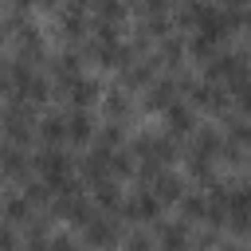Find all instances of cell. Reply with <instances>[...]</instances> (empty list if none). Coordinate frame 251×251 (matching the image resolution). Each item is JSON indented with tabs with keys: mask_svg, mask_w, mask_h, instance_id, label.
<instances>
[{
	"mask_svg": "<svg viewBox=\"0 0 251 251\" xmlns=\"http://www.w3.org/2000/svg\"><path fill=\"white\" fill-rule=\"evenodd\" d=\"M192 149L196 153H208V157H220V133L216 129H196L192 133Z\"/></svg>",
	"mask_w": 251,
	"mask_h": 251,
	"instance_id": "20",
	"label": "cell"
},
{
	"mask_svg": "<svg viewBox=\"0 0 251 251\" xmlns=\"http://www.w3.org/2000/svg\"><path fill=\"white\" fill-rule=\"evenodd\" d=\"M200 12H204V0H184L180 8H176V27H196V20H200Z\"/></svg>",
	"mask_w": 251,
	"mask_h": 251,
	"instance_id": "22",
	"label": "cell"
},
{
	"mask_svg": "<svg viewBox=\"0 0 251 251\" xmlns=\"http://www.w3.org/2000/svg\"><path fill=\"white\" fill-rule=\"evenodd\" d=\"M8 86H12V78H8V67L0 63V90H8Z\"/></svg>",
	"mask_w": 251,
	"mask_h": 251,
	"instance_id": "30",
	"label": "cell"
},
{
	"mask_svg": "<svg viewBox=\"0 0 251 251\" xmlns=\"http://www.w3.org/2000/svg\"><path fill=\"white\" fill-rule=\"evenodd\" d=\"M212 82H224V86H231V82H239L243 75H247V55H239V51H216L212 59H208V71H204Z\"/></svg>",
	"mask_w": 251,
	"mask_h": 251,
	"instance_id": "1",
	"label": "cell"
},
{
	"mask_svg": "<svg viewBox=\"0 0 251 251\" xmlns=\"http://www.w3.org/2000/svg\"><path fill=\"white\" fill-rule=\"evenodd\" d=\"M157 243H165V247H184V243H188V227H161V231H157Z\"/></svg>",
	"mask_w": 251,
	"mask_h": 251,
	"instance_id": "28",
	"label": "cell"
},
{
	"mask_svg": "<svg viewBox=\"0 0 251 251\" xmlns=\"http://www.w3.org/2000/svg\"><path fill=\"white\" fill-rule=\"evenodd\" d=\"M4 35H8V27H4V20H0V43H4Z\"/></svg>",
	"mask_w": 251,
	"mask_h": 251,
	"instance_id": "33",
	"label": "cell"
},
{
	"mask_svg": "<svg viewBox=\"0 0 251 251\" xmlns=\"http://www.w3.org/2000/svg\"><path fill=\"white\" fill-rule=\"evenodd\" d=\"M4 220H8V224H27V220H35V216H31V200H27V196H8V200H4Z\"/></svg>",
	"mask_w": 251,
	"mask_h": 251,
	"instance_id": "17",
	"label": "cell"
},
{
	"mask_svg": "<svg viewBox=\"0 0 251 251\" xmlns=\"http://www.w3.org/2000/svg\"><path fill=\"white\" fill-rule=\"evenodd\" d=\"M98 145H106V149H118V145H122V129H118V122L102 126V133H98Z\"/></svg>",
	"mask_w": 251,
	"mask_h": 251,
	"instance_id": "29",
	"label": "cell"
},
{
	"mask_svg": "<svg viewBox=\"0 0 251 251\" xmlns=\"http://www.w3.org/2000/svg\"><path fill=\"white\" fill-rule=\"evenodd\" d=\"M122 216L126 220H137V224H153L161 216V200L149 192V188H137L129 200H122Z\"/></svg>",
	"mask_w": 251,
	"mask_h": 251,
	"instance_id": "2",
	"label": "cell"
},
{
	"mask_svg": "<svg viewBox=\"0 0 251 251\" xmlns=\"http://www.w3.org/2000/svg\"><path fill=\"white\" fill-rule=\"evenodd\" d=\"M67 8H82V12H86V8H94V0H71Z\"/></svg>",
	"mask_w": 251,
	"mask_h": 251,
	"instance_id": "32",
	"label": "cell"
},
{
	"mask_svg": "<svg viewBox=\"0 0 251 251\" xmlns=\"http://www.w3.org/2000/svg\"><path fill=\"white\" fill-rule=\"evenodd\" d=\"M51 75H55L59 82H71V78L78 75V55H75V51L55 55V59H51Z\"/></svg>",
	"mask_w": 251,
	"mask_h": 251,
	"instance_id": "18",
	"label": "cell"
},
{
	"mask_svg": "<svg viewBox=\"0 0 251 251\" xmlns=\"http://www.w3.org/2000/svg\"><path fill=\"white\" fill-rule=\"evenodd\" d=\"M157 63H161L157 55H153V59H133L129 67H122V82H126V86H149Z\"/></svg>",
	"mask_w": 251,
	"mask_h": 251,
	"instance_id": "10",
	"label": "cell"
},
{
	"mask_svg": "<svg viewBox=\"0 0 251 251\" xmlns=\"http://www.w3.org/2000/svg\"><path fill=\"white\" fill-rule=\"evenodd\" d=\"M94 20L122 24L126 20V0H94Z\"/></svg>",
	"mask_w": 251,
	"mask_h": 251,
	"instance_id": "19",
	"label": "cell"
},
{
	"mask_svg": "<svg viewBox=\"0 0 251 251\" xmlns=\"http://www.w3.org/2000/svg\"><path fill=\"white\" fill-rule=\"evenodd\" d=\"M55 94H59V98L67 94V102H71V106L86 110V106H94V98H98L102 90H98V82H94V78H82V75H75L71 82H59V90H55Z\"/></svg>",
	"mask_w": 251,
	"mask_h": 251,
	"instance_id": "3",
	"label": "cell"
},
{
	"mask_svg": "<svg viewBox=\"0 0 251 251\" xmlns=\"http://www.w3.org/2000/svg\"><path fill=\"white\" fill-rule=\"evenodd\" d=\"M141 184H145L161 204H165V200H180V188H184V184H180V176H173L169 169H157V173H153L149 180H141Z\"/></svg>",
	"mask_w": 251,
	"mask_h": 251,
	"instance_id": "7",
	"label": "cell"
},
{
	"mask_svg": "<svg viewBox=\"0 0 251 251\" xmlns=\"http://www.w3.org/2000/svg\"><path fill=\"white\" fill-rule=\"evenodd\" d=\"M35 169H39V176H43L47 184H55L59 176H67V173H71V157H67L59 145H47V149L35 157Z\"/></svg>",
	"mask_w": 251,
	"mask_h": 251,
	"instance_id": "4",
	"label": "cell"
},
{
	"mask_svg": "<svg viewBox=\"0 0 251 251\" xmlns=\"http://www.w3.org/2000/svg\"><path fill=\"white\" fill-rule=\"evenodd\" d=\"M110 173H114V176H129V173H133V153H129L126 145H118V149L110 153Z\"/></svg>",
	"mask_w": 251,
	"mask_h": 251,
	"instance_id": "23",
	"label": "cell"
},
{
	"mask_svg": "<svg viewBox=\"0 0 251 251\" xmlns=\"http://www.w3.org/2000/svg\"><path fill=\"white\" fill-rule=\"evenodd\" d=\"M110 153L114 149H106V145H94L90 153H86V161H82V176L94 184V180H102V176H110Z\"/></svg>",
	"mask_w": 251,
	"mask_h": 251,
	"instance_id": "11",
	"label": "cell"
},
{
	"mask_svg": "<svg viewBox=\"0 0 251 251\" xmlns=\"http://www.w3.org/2000/svg\"><path fill=\"white\" fill-rule=\"evenodd\" d=\"M90 188H94V208H98V212H106V216H122V192H118V184H114L110 176L94 180Z\"/></svg>",
	"mask_w": 251,
	"mask_h": 251,
	"instance_id": "8",
	"label": "cell"
},
{
	"mask_svg": "<svg viewBox=\"0 0 251 251\" xmlns=\"http://www.w3.org/2000/svg\"><path fill=\"white\" fill-rule=\"evenodd\" d=\"M165 118H169V133H173V137H192V133H196V118H192V110H188L180 98L165 106Z\"/></svg>",
	"mask_w": 251,
	"mask_h": 251,
	"instance_id": "6",
	"label": "cell"
},
{
	"mask_svg": "<svg viewBox=\"0 0 251 251\" xmlns=\"http://www.w3.org/2000/svg\"><path fill=\"white\" fill-rule=\"evenodd\" d=\"M86 227V243H118V231H114V224H106V216L94 208L90 212V220L82 224Z\"/></svg>",
	"mask_w": 251,
	"mask_h": 251,
	"instance_id": "13",
	"label": "cell"
},
{
	"mask_svg": "<svg viewBox=\"0 0 251 251\" xmlns=\"http://www.w3.org/2000/svg\"><path fill=\"white\" fill-rule=\"evenodd\" d=\"M204 208H208V200L200 196V192H180V216H184V224L188 220H204Z\"/></svg>",
	"mask_w": 251,
	"mask_h": 251,
	"instance_id": "21",
	"label": "cell"
},
{
	"mask_svg": "<svg viewBox=\"0 0 251 251\" xmlns=\"http://www.w3.org/2000/svg\"><path fill=\"white\" fill-rule=\"evenodd\" d=\"M184 51H188V43H184L180 35H173V31H165V35H161V63H169V67H180Z\"/></svg>",
	"mask_w": 251,
	"mask_h": 251,
	"instance_id": "14",
	"label": "cell"
},
{
	"mask_svg": "<svg viewBox=\"0 0 251 251\" xmlns=\"http://www.w3.org/2000/svg\"><path fill=\"white\" fill-rule=\"evenodd\" d=\"M35 4H43V8H51V4H55V0H35Z\"/></svg>",
	"mask_w": 251,
	"mask_h": 251,
	"instance_id": "34",
	"label": "cell"
},
{
	"mask_svg": "<svg viewBox=\"0 0 251 251\" xmlns=\"http://www.w3.org/2000/svg\"><path fill=\"white\" fill-rule=\"evenodd\" d=\"M39 137H43L47 145L67 141V118H63V114H47V118L39 122Z\"/></svg>",
	"mask_w": 251,
	"mask_h": 251,
	"instance_id": "15",
	"label": "cell"
},
{
	"mask_svg": "<svg viewBox=\"0 0 251 251\" xmlns=\"http://www.w3.org/2000/svg\"><path fill=\"white\" fill-rule=\"evenodd\" d=\"M102 106H106V114H110V118H114V122H118V118H122V114H129V98H126V94H122V90H110V94H106V98H102Z\"/></svg>",
	"mask_w": 251,
	"mask_h": 251,
	"instance_id": "25",
	"label": "cell"
},
{
	"mask_svg": "<svg viewBox=\"0 0 251 251\" xmlns=\"http://www.w3.org/2000/svg\"><path fill=\"white\" fill-rule=\"evenodd\" d=\"M188 51H192L196 59H212V55H216V39H208L204 31H196V35L188 39Z\"/></svg>",
	"mask_w": 251,
	"mask_h": 251,
	"instance_id": "26",
	"label": "cell"
},
{
	"mask_svg": "<svg viewBox=\"0 0 251 251\" xmlns=\"http://www.w3.org/2000/svg\"><path fill=\"white\" fill-rule=\"evenodd\" d=\"M94 137V122H90V114L86 110H71L67 114V141H75V145H82V141H90Z\"/></svg>",
	"mask_w": 251,
	"mask_h": 251,
	"instance_id": "12",
	"label": "cell"
},
{
	"mask_svg": "<svg viewBox=\"0 0 251 251\" xmlns=\"http://www.w3.org/2000/svg\"><path fill=\"white\" fill-rule=\"evenodd\" d=\"M231 94H235V106L243 114H251V75H243L239 82H231Z\"/></svg>",
	"mask_w": 251,
	"mask_h": 251,
	"instance_id": "27",
	"label": "cell"
},
{
	"mask_svg": "<svg viewBox=\"0 0 251 251\" xmlns=\"http://www.w3.org/2000/svg\"><path fill=\"white\" fill-rule=\"evenodd\" d=\"M27 165H31V157L24 153V145H16V141H4V145H0V173H4V176L24 180V176H27Z\"/></svg>",
	"mask_w": 251,
	"mask_h": 251,
	"instance_id": "5",
	"label": "cell"
},
{
	"mask_svg": "<svg viewBox=\"0 0 251 251\" xmlns=\"http://www.w3.org/2000/svg\"><path fill=\"white\" fill-rule=\"evenodd\" d=\"M0 243H4V247H8V243H16V235H12V231H8L4 224H0Z\"/></svg>",
	"mask_w": 251,
	"mask_h": 251,
	"instance_id": "31",
	"label": "cell"
},
{
	"mask_svg": "<svg viewBox=\"0 0 251 251\" xmlns=\"http://www.w3.org/2000/svg\"><path fill=\"white\" fill-rule=\"evenodd\" d=\"M176 78H153L149 86H145V106L149 110H165L169 102H176Z\"/></svg>",
	"mask_w": 251,
	"mask_h": 251,
	"instance_id": "9",
	"label": "cell"
},
{
	"mask_svg": "<svg viewBox=\"0 0 251 251\" xmlns=\"http://www.w3.org/2000/svg\"><path fill=\"white\" fill-rule=\"evenodd\" d=\"M188 173H192L196 180H204V184H208V180H212V157L192 149V153H188Z\"/></svg>",
	"mask_w": 251,
	"mask_h": 251,
	"instance_id": "24",
	"label": "cell"
},
{
	"mask_svg": "<svg viewBox=\"0 0 251 251\" xmlns=\"http://www.w3.org/2000/svg\"><path fill=\"white\" fill-rule=\"evenodd\" d=\"M59 31H63L67 39H82V35H86V16H82V8H67L63 20H59Z\"/></svg>",
	"mask_w": 251,
	"mask_h": 251,
	"instance_id": "16",
	"label": "cell"
}]
</instances>
